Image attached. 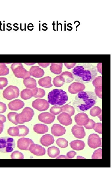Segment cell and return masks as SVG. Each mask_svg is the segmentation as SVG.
<instances>
[{
	"label": "cell",
	"instance_id": "cell-1",
	"mask_svg": "<svg viewBox=\"0 0 112 169\" xmlns=\"http://www.w3.org/2000/svg\"><path fill=\"white\" fill-rule=\"evenodd\" d=\"M76 81L82 84L93 81L98 75L96 67L90 63H79L72 71Z\"/></svg>",
	"mask_w": 112,
	"mask_h": 169
},
{
	"label": "cell",
	"instance_id": "cell-2",
	"mask_svg": "<svg viewBox=\"0 0 112 169\" xmlns=\"http://www.w3.org/2000/svg\"><path fill=\"white\" fill-rule=\"evenodd\" d=\"M97 99L95 93L82 91L76 96L73 104L78 112H84L89 110L96 104Z\"/></svg>",
	"mask_w": 112,
	"mask_h": 169
},
{
	"label": "cell",
	"instance_id": "cell-3",
	"mask_svg": "<svg viewBox=\"0 0 112 169\" xmlns=\"http://www.w3.org/2000/svg\"><path fill=\"white\" fill-rule=\"evenodd\" d=\"M49 104L55 106L64 105L68 101L67 92L61 89H55L49 93L48 96Z\"/></svg>",
	"mask_w": 112,
	"mask_h": 169
},
{
	"label": "cell",
	"instance_id": "cell-4",
	"mask_svg": "<svg viewBox=\"0 0 112 169\" xmlns=\"http://www.w3.org/2000/svg\"><path fill=\"white\" fill-rule=\"evenodd\" d=\"M34 115V111L29 107H26L22 110L21 114L16 116V121L18 124H24L31 121Z\"/></svg>",
	"mask_w": 112,
	"mask_h": 169
},
{
	"label": "cell",
	"instance_id": "cell-5",
	"mask_svg": "<svg viewBox=\"0 0 112 169\" xmlns=\"http://www.w3.org/2000/svg\"><path fill=\"white\" fill-rule=\"evenodd\" d=\"M15 147V142L13 138H0V152L3 153L12 152Z\"/></svg>",
	"mask_w": 112,
	"mask_h": 169
},
{
	"label": "cell",
	"instance_id": "cell-6",
	"mask_svg": "<svg viewBox=\"0 0 112 169\" xmlns=\"http://www.w3.org/2000/svg\"><path fill=\"white\" fill-rule=\"evenodd\" d=\"M12 70L15 77L19 78L25 79L31 77L30 72L24 68L21 63H14L11 66Z\"/></svg>",
	"mask_w": 112,
	"mask_h": 169
},
{
	"label": "cell",
	"instance_id": "cell-7",
	"mask_svg": "<svg viewBox=\"0 0 112 169\" xmlns=\"http://www.w3.org/2000/svg\"><path fill=\"white\" fill-rule=\"evenodd\" d=\"M19 95V90L15 86H10L3 91V95L4 98L8 100H11L17 98Z\"/></svg>",
	"mask_w": 112,
	"mask_h": 169
},
{
	"label": "cell",
	"instance_id": "cell-8",
	"mask_svg": "<svg viewBox=\"0 0 112 169\" xmlns=\"http://www.w3.org/2000/svg\"><path fill=\"white\" fill-rule=\"evenodd\" d=\"M32 107L39 111H45L48 110L50 105L47 100L38 99L33 102Z\"/></svg>",
	"mask_w": 112,
	"mask_h": 169
},
{
	"label": "cell",
	"instance_id": "cell-9",
	"mask_svg": "<svg viewBox=\"0 0 112 169\" xmlns=\"http://www.w3.org/2000/svg\"><path fill=\"white\" fill-rule=\"evenodd\" d=\"M88 144L89 146L93 149L102 147V138L97 134H92L89 136Z\"/></svg>",
	"mask_w": 112,
	"mask_h": 169
},
{
	"label": "cell",
	"instance_id": "cell-10",
	"mask_svg": "<svg viewBox=\"0 0 112 169\" xmlns=\"http://www.w3.org/2000/svg\"><path fill=\"white\" fill-rule=\"evenodd\" d=\"M34 144L31 139L27 138H21L19 139L17 142L18 148L20 150H28L31 145Z\"/></svg>",
	"mask_w": 112,
	"mask_h": 169
},
{
	"label": "cell",
	"instance_id": "cell-11",
	"mask_svg": "<svg viewBox=\"0 0 112 169\" xmlns=\"http://www.w3.org/2000/svg\"><path fill=\"white\" fill-rule=\"evenodd\" d=\"M55 118V116L49 112H43L38 116L40 121L44 124H49L53 122Z\"/></svg>",
	"mask_w": 112,
	"mask_h": 169
},
{
	"label": "cell",
	"instance_id": "cell-12",
	"mask_svg": "<svg viewBox=\"0 0 112 169\" xmlns=\"http://www.w3.org/2000/svg\"><path fill=\"white\" fill-rule=\"evenodd\" d=\"M85 88V86L83 84L78 82H75L69 86L68 91L72 94H76L83 91Z\"/></svg>",
	"mask_w": 112,
	"mask_h": 169
},
{
	"label": "cell",
	"instance_id": "cell-13",
	"mask_svg": "<svg viewBox=\"0 0 112 169\" xmlns=\"http://www.w3.org/2000/svg\"><path fill=\"white\" fill-rule=\"evenodd\" d=\"M75 120L77 125L84 126L88 123L89 118L88 116L84 112H81L75 116Z\"/></svg>",
	"mask_w": 112,
	"mask_h": 169
},
{
	"label": "cell",
	"instance_id": "cell-14",
	"mask_svg": "<svg viewBox=\"0 0 112 169\" xmlns=\"http://www.w3.org/2000/svg\"><path fill=\"white\" fill-rule=\"evenodd\" d=\"M38 88L33 89L26 88L22 90L21 93V97L24 100H28L34 97L37 94Z\"/></svg>",
	"mask_w": 112,
	"mask_h": 169
},
{
	"label": "cell",
	"instance_id": "cell-15",
	"mask_svg": "<svg viewBox=\"0 0 112 169\" xmlns=\"http://www.w3.org/2000/svg\"><path fill=\"white\" fill-rule=\"evenodd\" d=\"M72 132L76 138L82 139L84 138L86 136V133L84 128L78 125H75L72 127Z\"/></svg>",
	"mask_w": 112,
	"mask_h": 169
},
{
	"label": "cell",
	"instance_id": "cell-16",
	"mask_svg": "<svg viewBox=\"0 0 112 169\" xmlns=\"http://www.w3.org/2000/svg\"><path fill=\"white\" fill-rule=\"evenodd\" d=\"M29 150L32 153L36 156H43L46 153L44 148L41 145L34 144L31 145Z\"/></svg>",
	"mask_w": 112,
	"mask_h": 169
},
{
	"label": "cell",
	"instance_id": "cell-17",
	"mask_svg": "<svg viewBox=\"0 0 112 169\" xmlns=\"http://www.w3.org/2000/svg\"><path fill=\"white\" fill-rule=\"evenodd\" d=\"M51 134L55 137H59L65 134L66 130L65 127L59 124H54L51 128Z\"/></svg>",
	"mask_w": 112,
	"mask_h": 169
},
{
	"label": "cell",
	"instance_id": "cell-18",
	"mask_svg": "<svg viewBox=\"0 0 112 169\" xmlns=\"http://www.w3.org/2000/svg\"><path fill=\"white\" fill-rule=\"evenodd\" d=\"M57 120L61 124L65 126L70 125L72 123L71 117L65 112H62L57 117Z\"/></svg>",
	"mask_w": 112,
	"mask_h": 169
},
{
	"label": "cell",
	"instance_id": "cell-19",
	"mask_svg": "<svg viewBox=\"0 0 112 169\" xmlns=\"http://www.w3.org/2000/svg\"><path fill=\"white\" fill-rule=\"evenodd\" d=\"M24 105L23 101L19 99H16L10 102L8 104V107L9 109L12 111H17L24 107Z\"/></svg>",
	"mask_w": 112,
	"mask_h": 169
},
{
	"label": "cell",
	"instance_id": "cell-20",
	"mask_svg": "<svg viewBox=\"0 0 112 169\" xmlns=\"http://www.w3.org/2000/svg\"><path fill=\"white\" fill-rule=\"evenodd\" d=\"M29 72L31 76L37 78L43 77L45 74L43 69L39 67L38 66L32 67L30 69Z\"/></svg>",
	"mask_w": 112,
	"mask_h": 169
},
{
	"label": "cell",
	"instance_id": "cell-21",
	"mask_svg": "<svg viewBox=\"0 0 112 169\" xmlns=\"http://www.w3.org/2000/svg\"><path fill=\"white\" fill-rule=\"evenodd\" d=\"M55 141L53 136L47 134L42 136L40 140L41 143L44 146L47 147L53 144Z\"/></svg>",
	"mask_w": 112,
	"mask_h": 169
},
{
	"label": "cell",
	"instance_id": "cell-22",
	"mask_svg": "<svg viewBox=\"0 0 112 169\" xmlns=\"http://www.w3.org/2000/svg\"><path fill=\"white\" fill-rule=\"evenodd\" d=\"M71 148L74 150L80 151L83 150L85 147V142L80 140H75L70 144Z\"/></svg>",
	"mask_w": 112,
	"mask_h": 169
},
{
	"label": "cell",
	"instance_id": "cell-23",
	"mask_svg": "<svg viewBox=\"0 0 112 169\" xmlns=\"http://www.w3.org/2000/svg\"><path fill=\"white\" fill-rule=\"evenodd\" d=\"M34 131L38 134H44L47 133L49 130V128L47 125L44 124H38L34 126Z\"/></svg>",
	"mask_w": 112,
	"mask_h": 169
},
{
	"label": "cell",
	"instance_id": "cell-24",
	"mask_svg": "<svg viewBox=\"0 0 112 169\" xmlns=\"http://www.w3.org/2000/svg\"><path fill=\"white\" fill-rule=\"evenodd\" d=\"M63 63H51L50 67L51 71L55 74L59 75L62 71Z\"/></svg>",
	"mask_w": 112,
	"mask_h": 169
},
{
	"label": "cell",
	"instance_id": "cell-25",
	"mask_svg": "<svg viewBox=\"0 0 112 169\" xmlns=\"http://www.w3.org/2000/svg\"><path fill=\"white\" fill-rule=\"evenodd\" d=\"M51 78L47 76L39 79L38 83L41 87L46 88H49L53 86L51 83Z\"/></svg>",
	"mask_w": 112,
	"mask_h": 169
},
{
	"label": "cell",
	"instance_id": "cell-26",
	"mask_svg": "<svg viewBox=\"0 0 112 169\" xmlns=\"http://www.w3.org/2000/svg\"><path fill=\"white\" fill-rule=\"evenodd\" d=\"M60 76L62 80L66 83H70L74 79L73 74L70 72H63Z\"/></svg>",
	"mask_w": 112,
	"mask_h": 169
},
{
	"label": "cell",
	"instance_id": "cell-27",
	"mask_svg": "<svg viewBox=\"0 0 112 169\" xmlns=\"http://www.w3.org/2000/svg\"><path fill=\"white\" fill-rule=\"evenodd\" d=\"M24 83L26 88L33 89L37 87V81L35 79L32 77L24 79Z\"/></svg>",
	"mask_w": 112,
	"mask_h": 169
},
{
	"label": "cell",
	"instance_id": "cell-28",
	"mask_svg": "<svg viewBox=\"0 0 112 169\" xmlns=\"http://www.w3.org/2000/svg\"><path fill=\"white\" fill-rule=\"evenodd\" d=\"M47 153L49 157L54 158L60 154V151L58 148L53 146L48 148Z\"/></svg>",
	"mask_w": 112,
	"mask_h": 169
},
{
	"label": "cell",
	"instance_id": "cell-29",
	"mask_svg": "<svg viewBox=\"0 0 112 169\" xmlns=\"http://www.w3.org/2000/svg\"><path fill=\"white\" fill-rule=\"evenodd\" d=\"M90 114L92 117L98 116L101 121H102V111L100 107H95L92 108L90 110Z\"/></svg>",
	"mask_w": 112,
	"mask_h": 169
},
{
	"label": "cell",
	"instance_id": "cell-30",
	"mask_svg": "<svg viewBox=\"0 0 112 169\" xmlns=\"http://www.w3.org/2000/svg\"><path fill=\"white\" fill-rule=\"evenodd\" d=\"M62 112L68 114L71 117L74 115L75 112L74 108L68 104L65 105L62 107Z\"/></svg>",
	"mask_w": 112,
	"mask_h": 169
},
{
	"label": "cell",
	"instance_id": "cell-31",
	"mask_svg": "<svg viewBox=\"0 0 112 169\" xmlns=\"http://www.w3.org/2000/svg\"><path fill=\"white\" fill-rule=\"evenodd\" d=\"M19 130L18 137H24L29 132V129L25 125H18L17 126Z\"/></svg>",
	"mask_w": 112,
	"mask_h": 169
},
{
	"label": "cell",
	"instance_id": "cell-32",
	"mask_svg": "<svg viewBox=\"0 0 112 169\" xmlns=\"http://www.w3.org/2000/svg\"><path fill=\"white\" fill-rule=\"evenodd\" d=\"M9 69L5 63H0V76H4L9 74Z\"/></svg>",
	"mask_w": 112,
	"mask_h": 169
},
{
	"label": "cell",
	"instance_id": "cell-33",
	"mask_svg": "<svg viewBox=\"0 0 112 169\" xmlns=\"http://www.w3.org/2000/svg\"><path fill=\"white\" fill-rule=\"evenodd\" d=\"M56 144L61 148H65L68 146V141L63 138L58 139L56 141Z\"/></svg>",
	"mask_w": 112,
	"mask_h": 169
},
{
	"label": "cell",
	"instance_id": "cell-34",
	"mask_svg": "<svg viewBox=\"0 0 112 169\" xmlns=\"http://www.w3.org/2000/svg\"><path fill=\"white\" fill-rule=\"evenodd\" d=\"M8 134L12 136H18L19 133L18 128L16 127H11L8 130Z\"/></svg>",
	"mask_w": 112,
	"mask_h": 169
},
{
	"label": "cell",
	"instance_id": "cell-35",
	"mask_svg": "<svg viewBox=\"0 0 112 169\" xmlns=\"http://www.w3.org/2000/svg\"><path fill=\"white\" fill-rule=\"evenodd\" d=\"M53 83L55 87H62L65 82L62 80L60 76H58L54 78Z\"/></svg>",
	"mask_w": 112,
	"mask_h": 169
},
{
	"label": "cell",
	"instance_id": "cell-36",
	"mask_svg": "<svg viewBox=\"0 0 112 169\" xmlns=\"http://www.w3.org/2000/svg\"><path fill=\"white\" fill-rule=\"evenodd\" d=\"M11 157L12 159H23L24 158V156L22 152L16 151L11 154Z\"/></svg>",
	"mask_w": 112,
	"mask_h": 169
},
{
	"label": "cell",
	"instance_id": "cell-37",
	"mask_svg": "<svg viewBox=\"0 0 112 169\" xmlns=\"http://www.w3.org/2000/svg\"><path fill=\"white\" fill-rule=\"evenodd\" d=\"M18 114L15 112H9L8 115V118L9 121L11 122L13 124L16 125H18V124L16 121V116Z\"/></svg>",
	"mask_w": 112,
	"mask_h": 169
},
{
	"label": "cell",
	"instance_id": "cell-38",
	"mask_svg": "<svg viewBox=\"0 0 112 169\" xmlns=\"http://www.w3.org/2000/svg\"><path fill=\"white\" fill-rule=\"evenodd\" d=\"M92 158L93 159H102V150L101 148L98 149L96 150L92 156Z\"/></svg>",
	"mask_w": 112,
	"mask_h": 169
},
{
	"label": "cell",
	"instance_id": "cell-39",
	"mask_svg": "<svg viewBox=\"0 0 112 169\" xmlns=\"http://www.w3.org/2000/svg\"><path fill=\"white\" fill-rule=\"evenodd\" d=\"M62 107L54 106L51 108L50 112L52 114L57 115L62 112Z\"/></svg>",
	"mask_w": 112,
	"mask_h": 169
},
{
	"label": "cell",
	"instance_id": "cell-40",
	"mask_svg": "<svg viewBox=\"0 0 112 169\" xmlns=\"http://www.w3.org/2000/svg\"><path fill=\"white\" fill-rule=\"evenodd\" d=\"M93 84L95 87L102 86V77L101 76L96 77L93 81Z\"/></svg>",
	"mask_w": 112,
	"mask_h": 169
},
{
	"label": "cell",
	"instance_id": "cell-41",
	"mask_svg": "<svg viewBox=\"0 0 112 169\" xmlns=\"http://www.w3.org/2000/svg\"><path fill=\"white\" fill-rule=\"evenodd\" d=\"M45 95V92L43 89L38 88L37 94L34 97L36 98H43Z\"/></svg>",
	"mask_w": 112,
	"mask_h": 169
},
{
	"label": "cell",
	"instance_id": "cell-42",
	"mask_svg": "<svg viewBox=\"0 0 112 169\" xmlns=\"http://www.w3.org/2000/svg\"><path fill=\"white\" fill-rule=\"evenodd\" d=\"M8 83L7 79L5 77H0V90H3Z\"/></svg>",
	"mask_w": 112,
	"mask_h": 169
},
{
	"label": "cell",
	"instance_id": "cell-43",
	"mask_svg": "<svg viewBox=\"0 0 112 169\" xmlns=\"http://www.w3.org/2000/svg\"><path fill=\"white\" fill-rule=\"evenodd\" d=\"M95 131L98 134H102V124L100 123H95L93 128Z\"/></svg>",
	"mask_w": 112,
	"mask_h": 169
},
{
	"label": "cell",
	"instance_id": "cell-44",
	"mask_svg": "<svg viewBox=\"0 0 112 169\" xmlns=\"http://www.w3.org/2000/svg\"><path fill=\"white\" fill-rule=\"evenodd\" d=\"M95 94L99 98H102V86L95 87Z\"/></svg>",
	"mask_w": 112,
	"mask_h": 169
},
{
	"label": "cell",
	"instance_id": "cell-45",
	"mask_svg": "<svg viewBox=\"0 0 112 169\" xmlns=\"http://www.w3.org/2000/svg\"><path fill=\"white\" fill-rule=\"evenodd\" d=\"M95 122L91 119H89L88 123L84 125V127L87 130H91L93 129L95 125Z\"/></svg>",
	"mask_w": 112,
	"mask_h": 169
},
{
	"label": "cell",
	"instance_id": "cell-46",
	"mask_svg": "<svg viewBox=\"0 0 112 169\" xmlns=\"http://www.w3.org/2000/svg\"><path fill=\"white\" fill-rule=\"evenodd\" d=\"M7 109V106L4 103L0 102V114L4 113L6 112Z\"/></svg>",
	"mask_w": 112,
	"mask_h": 169
},
{
	"label": "cell",
	"instance_id": "cell-47",
	"mask_svg": "<svg viewBox=\"0 0 112 169\" xmlns=\"http://www.w3.org/2000/svg\"><path fill=\"white\" fill-rule=\"evenodd\" d=\"M76 63H65V67L68 69L73 68L76 65Z\"/></svg>",
	"mask_w": 112,
	"mask_h": 169
},
{
	"label": "cell",
	"instance_id": "cell-48",
	"mask_svg": "<svg viewBox=\"0 0 112 169\" xmlns=\"http://www.w3.org/2000/svg\"><path fill=\"white\" fill-rule=\"evenodd\" d=\"M76 154V152L73 151H71L67 152V156L68 159H72L73 158Z\"/></svg>",
	"mask_w": 112,
	"mask_h": 169
},
{
	"label": "cell",
	"instance_id": "cell-49",
	"mask_svg": "<svg viewBox=\"0 0 112 169\" xmlns=\"http://www.w3.org/2000/svg\"><path fill=\"white\" fill-rule=\"evenodd\" d=\"M97 71L102 75V63H99L97 66Z\"/></svg>",
	"mask_w": 112,
	"mask_h": 169
},
{
	"label": "cell",
	"instance_id": "cell-50",
	"mask_svg": "<svg viewBox=\"0 0 112 169\" xmlns=\"http://www.w3.org/2000/svg\"><path fill=\"white\" fill-rule=\"evenodd\" d=\"M38 64L40 67L43 68H47L50 64V63H38Z\"/></svg>",
	"mask_w": 112,
	"mask_h": 169
},
{
	"label": "cell",
	"instance_id": "cell-51",
	"mask_svg": "<svg viewBox=\"0 0 112 169\" xmlns=\"http://www.w3.org/2000/svg\"><path fill=\"white\" fill-rule=\"evenodd\" d=\"M4 123L3 122L0 121V134H1L3 132V130H4Z\"/></svg>",
	"mask_w": 112,
	"mask_h": 169
},
{
	"label": "cell",
	"instance_id": "cell-52",
	"mask_svg": "<svg viewBox=\"0 0 112 169\" xmlns=\"http://www.w3.org/2000/svg\"><path fill=\"white\" fill-rule=\"evenodd\" d=\"M0 121H2L4 123L6 121V118L5 116L2 115H0Z\"/></svg>",
	"mask_w": 112,
	"mask_h": 169
},
{
	"label": "cell",
	"instance_id": "cell-53",
	"mask_svg": "<svg viewBox=\"0 0 112 169\" xmlns=\"http://www.w3.org/2000/svg\"><path fill=\"white\" fill-rule=\"evenodd\" d=\"M57 159H68L67 156L61 155L60 156L57 157Z\"/></svg>",
	"mask_w": 112,
	"mask_h": 169
},
{
	"label": "cell",
	"instance_id": "cell-54",
	"mask_svg": "<svg viewBox=\"0 0 112 169\" xmlns=\"http://www.w3.org/2000/svg\"><path fill=\"white\" fill-rule=\"evenodd\" d=\"M24 63L26 65H34L36 63Z\"/></svg>",
	"mask_w": 112,
	"mask_h": 169
},
{
	"label": "cell",
	"instance_id": "cell-55",
	"mask_svg": "<svg viewBox=\"0 0 112 169\" xmlns=\"http://www.w3.org/2000/svg\"><path fill=\"white\" fill-rule=\"evenodd\" d=\"M81 158L82 159V158L85 159V158H84L83 157H81V156H78L77 158V159H79V158Z\"/></svg>",
	"mask_w": 112,
	"mask_h": 169
}]
</instances>
